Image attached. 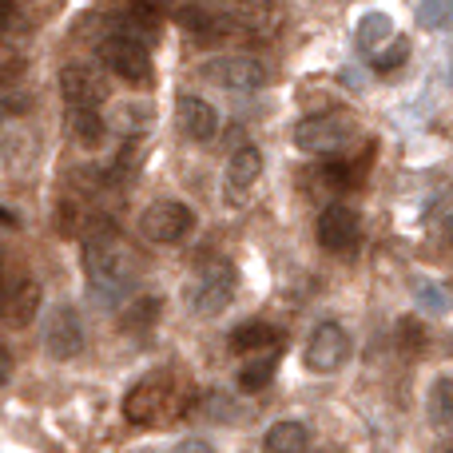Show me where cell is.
I'll use <instances>...</instances> for the list:
<instances>
[{
    "label": "cell",
    "instance_id": "2e32d148",
    "mask_svg": "<svg viewBox=\"0 0 453 453\" xmlns=\"http://www.w3.org/2000/svg\"><path fill=\"white\" fill-rule=\"evenodd\" d=\"M234 28H247L255 36L279 28V0H242L239 16H234Z\"/></svg>",
    "mask_w": 453,
    "mask_h": 453
},
{
    "label": "cell",
    "instance_id": "5bb4252c",
    "mask_svg": "<svg viewBox=\"0 0 453 453\" xmlns=\"http://www.w3.org/2000/svg\"><path fill=\"white\" fill-rule=\"evenodd\" d=\"M175 124H180V132L188 135V140L207 143L219 132V111H215L203 96H180V104H175Z\"/></svg>",
    "mask_w": 453,
    "mask_h": 453
},
{
    "label": "cell",
    "instance_id": "7c38bea8",
    "mask_svg": "<svg viewBox=\"0 0 453 453\" xmlns=\"http://www.w3.org/2000/svg\"><path fill=\"white\" fill-rule=\"evenodd\" d=\"M60 92L68 100V108H100L108 100V84L96 68L88 64H64L60 68Z\"/></svg>",
    "mask_w": 453,
    "mask_h": 453
},
{
    "label": "cell",
    "instance_id": "f546056e",
    "mask_svg": "<svg viewBox=\"0 0 453 453\" xmlns=\"http://www.w3.org/2000/svg\"><path fill=\"white\" fill-rule=\"evenodd\" d=\"M12 20H16V4L12 0H0V32L12 28Z\"/></svg>",
    "mask_w": 453,
    "mask_h": 453
},
{
    "label": "cell",
    "instance_id": "9c48e42d",
    "mask_svg": "<svg viewBox=\"0 0 453 453\" xmlns=\"http://www.w3.org/2000/svg\"><path fill=\"white\" fill-rule=\"evenodd\" d=\"M40 303H44V290H40L36 279L20 274L12 282H0V322L12 330H24L32 319L40 314Z\"/></svg>",
    "mask_w": 453,
    "mask_h": 453
},
{
    "label": "cell",
    "instance_id": "3957f363",
    "mask_svg": "<svg viewBox=\"0 0 453 453\" xmlns=\"http://www.w3.org/2000/svg\"><path fill=\"white\" fill-rule=\"evenodd\" d=\"M175 378L167 370L159 374H148L143 382H135L124 398V418L132 426H156L164 422L167 414H175Z\"/></svg>",
    "mask_w": 453,
    "mask_h": 453
},
{
    "label": "cell",
    "instance_id": "9a60e30c",
    "mask_svg": "<svg viewBox=\"0 0 453 453\" xmlns=\"http://www.w3.org/2000/svg\"><path fill=\"white\" fill-rule=\"evenodd\" d=\"M258 175H263V156H258V148H239L231 159H226V180H223L226 199L239 203V199L258 183Z\"/></svg>",
    "mask_w": 453,
    "mask_h": 453
},
{
    "label": "cell",
    "instance_id": "ffe728a7",
    "mask_svg": "<svg viewBox=\"0 0 453 453\" xmlns=\"http://www.w3.org/2000/svg\"><path fill=\"white\" fill-rule=\"evenodd\" d=\"M72 135H76L84 148H100L104 143V132H108V124H104V116L96 108H72Z\"/></svg>",
    "mask_w": 453,
    "mask_h": 453
},
{
    "label": "cell",
    "instance_id": "7402d4cb",
    "mask_svg": "<svg viewBox=\"0 0 453 453\" xmlns=\"http://www.w3.org/2000/svg\"><path fill=\"white\" fill-rule=\"evenodd\" d=\"M430 422L453 430V378H438L430 386Z\"/></svg>",
    "mask_w": 453,
    "mask_h": 453
},
{
    "label": "cell",
    "instance_id": "ac0fdd59",
    "mask_svg": "<svg viewBox=\"0 0 453 453\" xmlns=\"http://www.w3.org/2000/svg\"><path fill=\"white\" fill-rule=\"evenodd\" d=\"M180 24L191 28L196 36H231L234 32V20L223 12H203V8H180Z\"/></svg>",
    "mask_w": 453,
    "mask_h": 453
},
{
    "label": "cell",
    "instance_id": "d6a6232c",
    "mask_svg": "<svg viewBox=\"0 0 453 453\" xmlns=\"http://www.w3.org/2000/svg\"><path fill=\"white\" fill-rule=\"evenodd\" d=\"M330 453H338V449H330Z\"/></svg>",
    "mask_w": 453,
    "mask_h": 453
},
{
    "label": "cell",
    "instance_id": "5b68a950",
    "mask_svg": "<svg viewBox=\"0 0 453 453\" xmlns=\"http://www.w3.org/2000/svg\"><path fill=\"white\" fill-rule=\"evenodd\" d=\"M100 60H104V68H108L111 76H119L124 84H135V88L151 84V52L140 40L108 32V36L100 40Z\"/></svg>",
    "mask_w": 453,
    "mask_h": 453
},
{
    "label": "cell",
    "instance_id": "e575fe53",
    "mask_svg": "<svg viewBox=\"0 0 453 453\" xmlns=\"http://www.w3.org/2000/svg\"><path fill=\"white\" fill-rule=\"evenodd\" d=\"M449 453H453V449H449Z\"/></svg>",
    "mask_w": 453,
    "mask_h": 453
},
{
    "label": "cell",
    "instance_id": "8992f818",
    "mask_svg": "<svg viewBox=\"0 0 453 453\" xmlns=\"http://www.w3.org/2000/svg\"><path fill=\"white\" fill-rule=\"evenodd\" d=\"M199 76L211 80L215 88H226V92H255L266 84V68L255 56H211L199 68Z\"/></svg>",
    "mask_w": 453,
    "mask_h": 453
},
{
    "label": "cell",
    "instance_id": "4fadbf2b",
    "mask_svg": "<svg viewBox=\"0 0 453 453\" xmlns=\"http://www.w3.org/2000/svg\"><path fill=\"white\" fill-rule=\"evenodd\" d=\"M108 20H111V32L132 36V40H140V44H148V40L159 36V20H156L148 0H116Z\"/></svg>",
    "mask_w": 453,
    "mask_h": 453
},
{
    "label": "cell",
    "instance_id": "83f0119b",
    "mask_svg": "<svg viewBox=\"0 0 453 453\" xmlns=\"http://www.w3.org/2000/svg\"><path fill=\"white\" fill-rule=\"evenodd\" d=\"M386 44H390V52H378V56H374V68H378V72H394V68H398V64L410 56V44H406V40H386Z\"/></svg>",
    "mask_w": 453,
    "mask_h": 453
},
{
    "label": "cell",
    "instance_id": "ba28073f",
    "mask_svg": "<svg viewBox=\"0 0 453 453\" xmlns=\"http://www.w3.org/2000/svg\"><path fill=\"white\" fill-rule=\"evenodd\" d=\"M350 358V334H346L338 322H322V326H314L311 342H306V370H314V374H334L342 362Z\"/></svg>",
    "mask_w": 453,
    "mask_h": 453
},
{
    "label": "cell",
    "instance_id": "6da1fadb",
    "mask_svg": "<svg viewBox=\"0 0 453 453\" xmlns=\"http://www.w3.org/2000/svg\"><path fill=\"white\" fill-rule=\"evenodd\" d=\"M84 271L100 295H124L140 274V258L108 219H92L84 226Z\"/></svg>",
    "mask_w": 453,
    "mask_h": 453
},
{
    "label": "cell",
    "instance_id": "1f68e13d",
    "mask_svg": "<svg viewBox=\"0 0 453 453\" xmlns=\"http://www.w3.org/2000/svg\"><path fill=\"white\" fill-rule=\"evenodd\" d=\"M0 223H8V226H12V223H16V215H12V211H0Z\"/></svg>",
    "mask_w": 453,
    "mask_h": 453
},
{
    "label": "cell",
    "instance_id": "e0dca14e",
    "mask_svg": "<svg viewBox=\"0 0 453 453\" xmlns=\"http://www.w3.org/2000/svg\"><path fill=\"white\" fill-rule=\"evenodd\" d=\"M266 453H306L311 449V430L303 422H274L263 438Z\"/></svg>",
    "mask_w": 453,
    "mask_h": 453
},
{
    "label": "cell",
    "instance_id": "44dd1931",
    "mask_svg": "<svg viewBox=\"0 0 453 453\" xmlns=\"http://www.w3.org/2000/svg\"><path fill=\"white\" fill-rule=\"evenodd\" d=\"M159 306H164V303H159L156 295H148V298H135V303L127 306L124 314H119V326H124L127 334H143V330H148L151 322L159 319Z\"/></svg>",
    "mask_w": 453,
    "mask_h": 453
},
{
    "label": "cell",
    "instance_id": "4dcf8cb0",
    "mask_svg": "<svg viewBox=\"0 0 453 453\" xmlns=\"http://www.w3.org/2000/svg\"><path fill=\"white\" fill-rule=\"evenodd\" d=\"M12 378V354H8V346H0V386Z\"/></svg>",
    "mask_w": 453,
    "mask_h": 453
},
{
    "label": "cell",
    "instance_id": "836d02e7",
    "mask_svg": "<svg viewBox=\"0 0 453 453\" xmlns=\"http://www.w3.org/2000/svg\"><path fill=\"white\" fill-rule=\"evenodd\" d=\"M0 255H4V250H0Z\"/></svg>",
    "mask_w": 453,
    "mask_h": 453
},
{
    "label": "cell",
    "instance_id": "8fae6325",
    "mask_svg": "<svg viewBox=\"0 0 453 453\" xmlns=\"http://www.w3.org/2000/svg\"><path fill=\"white\" fill-rule=\"evenodd\" d=\"M44 350L52 354L56 362H68L84 350V322L72 306H56L44 322Z\"/></svg>",
    "mask_w": 453,
    "mask_h": 453
},
{
    "label": "cell",
    "instance_id": "277c9868",
    "mask_svg": "<svg viewBox=\"0 0 453 453\" xmlns=\"http://www.w3.org/2000/svg\"><path fill=\"white\" fill-rule=\"evenodd\" d=\"M188 298H191V311H196L199 319L223 314L234 298V266L226 263V258H207V263L199 266V274L191 279Z\"/></svg>",
    "mask_w": 453,
    "mask_h": 453
},
{
    "label": "cell",
    "instance_id": "cb8c5ba5",
    "mask_svg": "<svg viewBox=\"0 0 453 453\" xmlns=\"http://www.w3.org/2000/svg\"><path fill=\"white\" fill-rule=\"evenodd\" d=\"M111 124H116L119 132H127V135H140L143 127L151 124V108H148V104H135V100L116 104V111H111Z\"/></svg>",
    "mask_w": 453,
    "mask_h": 453
},
{
    "label": "cell",
    "instance_id": "f1b7e54d",
    "mask_svg": "<svg viewBox=\"0 0 453 453\" xmlns=\"http://www.w3.org/2000/svg\"><path fill=\"white\" fill-rule=\"evenodd\" d=\"M172 453H215V446H207V441H199V438H188V441H180Z\"/></svg>",
    "mask_w": 453,
    "mask_h": 453
},
{
    "label": "cell",
    "instance_id": "d4e9b609",
    "mask_svg": "<svg viewBox=\"0 0 453 453\" xmlns=\"http://www.w3.org/2000/svg\"><path fill=\"white\" fill-rule=\"evenodd\" d=\"M390 36H394V24H390V16L386 12H370L366 20L358 24V44L366 48V52L370 48H378L382 40H390Z\"/></svg>",
    "mask_w": 453,
    "mask_h": 453
},
{
    "label": "cell",
    "instance_id": "603a6c76",
    "mask_svg": "<svg viewBox=\"0 0 453 453\" xmlns=\"http://www.w3.org/2000/svg\"><path fill=\"white\" fill-rule=\"evenodd\" d=\"M274 378V354H263L258 362H247V366L239 370V390L242 394H263L266 386H271Z\"/></svg>",
    "mask_w": 453,
    "mask_h": 453
},
{
    "label": "cell",
    "instance_id": "484cf974",
    "mask_svg": "<svg viewBox=\"0 0 453 453\" xmlns=\"http://www.w3.org/2000/svg\"><path fill=\"white\" fill-rule=\"evenodd\" d=\"M418 16H422V24L434 28V32L449 28L453 24V0H422V4H418Z\"/></svg>",
    "mask_w": 453,
    "mask_h": 453
},
{
    "label": "cell",
    "instance_id": "52a82bcc",
    "mask_svg": "<svg viewBox=\"0 0 453 453\" xmlns=\"http://www.w3.org/2000/svg\"><path fill=\"white\" fill-rule=\"evenodd\" d=\"M191 226H196V215L180 199H159L140 215V234L148 242H180Z\"/></svg>",
    "mask_w": 453,
    "mask_h": 453
},
{
    "label": "cell",
    "instance_id": "7a4b0ae2",
    "mask_svg": "<svg viewBox=\"0 0 453 453\" xmlns=\"http://www.w3.org/2000/svg\"><path fill=\"white\" fill-rule=\"evenodd\" d=\"M358 140V119L346 111H322V116H306L295 127V143L306 156H342L350 143Z\"/></svg>",
    "mask_w": 453,
    "mask_h": 453
},
{
    "label": "cell",
    "instance_id": "30bf717a",
    "mask_svg": "<svg viewBox=\"0 0 453 453\" xmlns=\"http://www.w3.org/2000/svg\"><path fill=\"white\" fill-rule=\"evenodd\" d=\"M319 242L330 250V255H354L362 242L358 211L346 203H330L326 211L319 215Z\"/></svg>",
    "mask_w": 453,
    "mask_h": 453
},
{
    "label": "cell",
    "instance_id": "4316f807",
    "mask_svg": "<svg viewBox=\"0 0 453 453\" xmlns=\"http://www.w3.org/2000/svg\"><path fill=\"white\" fill-rule=\"evenodd\" d=\"M398 350L406 354H422L426 350V330L418 319H402L398 322Z\"/></svg>",
    "mask_w": 453,
    "mask_h": 453
},
{
    "label": "cell",
    "instance_id": "d6986e66",
    "mask_svg": "<svg viewBox=\"0 0 453 453\" xmlns=\"http://www.w3.org/2000/svg\"><path fill=\"white\" fill-rule=\"evenodd\" d=\"M279 342V330L271 322H242L231 334V350L234 354H250V350H271Z\"/></svg>",
    "mask_w": 453,
    "mask_h": 453
}]
</instances>
